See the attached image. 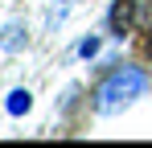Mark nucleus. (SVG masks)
I'll list each match as a JSON object with an SVG mask.
<instances>
[{"label": "nucleus", "mask_w": 152, "mask_h": 148, "mask_svg": "<svg viewBox=\"0 0 152 148\" xmlns=\"http://www.w3.org/2000/svg\"><path fill=\"white\" fill-rule=\"evenodd\" d=\"M144 86H148V78H144V70H136V66H124V70L107 74V82L95 91V99H99V111H103V115H111V111L127 107L132 99H140V95H144Z\"/></svg>", "instance_id": "f257e3e1"}, {"label": "nucleus", "mask_w": 152, "mask_h": 148, "mask_svg": "<svg viewBox=\"0 0 152 148\" xmlns=\"http://www.w3.org/2000/svg\"><path fill=\"white\" fill-rule=\"evenodd\" d=\"M21 41H25V37H21V25H8V29H4V37H0V45H4V49H17Z\"/></svg>", "instance_id": "20e7f679"}, {"label": "nucleus", "mask_w": 152, "mask_h": 148, "mask_svg": "<svg viewBox=\"0 0 152 148\" xmlns=\"http://www.w3.org/2000/svg\"><path fill=\"white\" fill-rule=\"evenodd\" d=\"M29 107H33V95H29V91H12V95H8V111H12V115H21Z\"/></svg>", "instance_id": "7ed1b4c3"}, {"label": "nucleus", "mask_w": 152, "mask_h": 148, "mask_svg": "<svg viewBox=\"0 0 152 148\" xmlns=\"http://www.w3.org/2000/svg\"><path fill=\"white\" fill-rule=\"evenodd\" d=\"M95 53H99V41H95V37H91V41H82V58H95Z\"/></svg>", "instance_id": "39448f33"}, {"label": "nucleus", "mask_w": 152, "mask_h": 148, "mask_svg": "<svg viewBox=\"0 0 152 148\" xmlns=\"http://www.w3.org/2000/svg\"><path fill=\"white\" fill-rule=\"evenodd\" d=\"M136 21H140V4L136 0H115V8H111V33L124 37Z\"/></svg>", "instance_id": "f03ea898"}]
</instances>
